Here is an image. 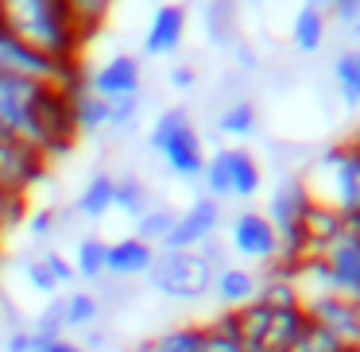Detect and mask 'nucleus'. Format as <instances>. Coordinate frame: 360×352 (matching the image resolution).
Wrapping results in <instances>:
<instances>
[{
  "label": "nucleus",
  "instance_id": "nucleus-1",
  "mask_svg": "<svg viewBox=\"0 0 360 352\" xmlns=\"http://www.w3.org/2000/svg\"><path fill=\"white\" fill-rule=\"evenodd\" d=\"M0 27L58 66L78 63L82 32L66 0H0Z\"/></svg>",
  "mask_w": 360,
  "mask_h": 352
},
{
  "label": "nucleus",
  "instance_id": "nucleus-2",
  "mask_svg": "<svg viewBox=\"0 0 360 352\" xmlns=\"http://www.w3.org/2000/svg\"><path fill=\"white\" fill-rule=\"evenodd\" d=\"M302 190L310 205L337 209L352 225L360 217V143L326 151L314 167L310 182H302Z\"/></svg>",
  "mask_w": 360,
  "mask_h": 352
},
{
  "label": "nucleus",
  "instance_id": "nucleus-3",
  "mask_svg": "<svg viewBox=\"0 0 360 352\" xmlns=\"http://www.w3.org/2000/svg\"><path fill=\"white\" fill-rule=\"evenodd\" d=\"M151 151L163 155V163L171 167L179 178H198L205 167L202 136H198L194 120L186 109H167L159 112V120L151 124Z\"/></svg>",
  "mask_w": 360,
  "mask_h": 352
},
{
  "label": "nucleus",
  "instance_id": "nucleus-4",
  "mask_svg": "<svg viewBox=\"0 0 360 352\" xmlns=\"http://www.w3.org/2000/svg\"><path fill=\"white\" fill-rule=\"evenodd\" d=\"M0 74L8 78H24V82H35V86H47V89H58V93L70 97V89L82 86V74H78V63L70 66H58L51 58L27 51L16 35H8L0 27Z\"/></svg>",
  "mask_w": 360,
  "mask_h": 352
},
{
  "label": "nucleus",
  "instance_id": "nucleus-5",
  "mask_svg": "<svg viewBox=\"0 0 360 352\" xmlns=\"http://www.w3.org/2000/svg\"><path fill=\"white\" fill-rule=\"evenodd\" d=\"M151 287L179 302H198L213 290V267L202 259V252H163L151 263Z\"/></svg>",
  "mask_w": 360,
  "mask_h": 352
},
{
  "label": "nucleus",
  "instance_id": "nucleus-6",
  "mask_svg": "<svg viewBox=\"0 0 360 352\" xmlns=\"http://www.w3.org/2000/svg\"><path fill=\"white\" fill-rule=\"evenodd\" d=\"M202 178L210 186L213 202L217 197H256L259 182H264V171H259V163L244 148H221L205 159Z\"/></svg>",
  "mask_w": 360,
  "mask_h": 352
},
{
  "label": "nucleus",
  "instance_id": "nucleus-7",
  "mask_svg": "<svg viewBox=\"0 0 360 352\" xmlns=\"http://www.w3.org/2000/svg\"><path fill=\"white\" fill-rule=\"evenodd\" d=\"M302 313L310 325L326 329L341 348H360V306L356 302H349L341 294H329V298L302 306Z\"/></svg>",
  "mask_w": 360,
  "mask_h": 352
},
{
  "label": "nucleus",
  "instance_id": "nucleus-8",
  "mask_svg": "<svg viewBox=\"0 0 360 352\" xmlns=\"http://www.w3.org/2000/svg\"><path fill=\"white\" fill-rule=\"evenodd\" d=\"M217 221H221V205L213 197H198L186 213H179L171 236L163 240V252H198L213 236Z\"/></svg>",
  "mask_w": 360,
  "mask_h": 352
},
{
  "label": "nucleus",
  "instance_id": "nucleus-9",
  "mask_svg": "<svg viewBox=\"0 0 360 352\" xmlns=\"http://www.w3.org/2000/svg\"><path fill=\"white\" fill-rule=\"evenodd\" d=\"M140 82H143L140 58L136 55H117V58H109L86 86H89V93H97L105 105H112V101L140 97Z\"/></svg>",
  "mask_w": 360,
  "mask_h": 352
},
{
  "label": "nucleus",
  "instance_id": "nucleus-10",
  "mask_svg": "<svg viewBox=\"0 0 360 352\" xmlns=\"http://www.w3.org/2000/svg\"><path fill=\"white\" fill-rule=\"evenodd\" d=\"M233 248L240 252V256H248V259L271 263L275 252H279V236H275L271 225H267L264 213L244 209V213H236V221H233Z\"/></svg>",
  "mask_w": 360,
  "mask_h": 352
},
{
  "label": "nucleus",
  "instance_id": "nucleus-11",
  "mask_svg": "<svg viewBox=\"0 0 360 352\" xmlns=\"http://www.w3.org/2000/svg\"><path fill=\"white\" fill-rule=\"evenodd\" d=\"M345 233H349V221H345L337 209H326V205H306L302 221H298V240H302L306 259L321 256V252Z\"/></svg>",
  "mask_w": 360,
  "mask_h": 352
},
{
  "label": "nucleus",
  "instance_id": "nucleus-12",
  "mask_svg": "<svg viewBox=\"0 0 360 352\" xmlns=\"http://www.w3.org/2000/svg\"><path fill=\"white\" fill-rule=\"evenodd\" d=\"M318 259L329 267V275H333L337 294H341V298L356 294V287H360V240L352 236V228L345 236H337V240L329 244Z\"/></svg>",
  "mask_w": 360,
  "mask_h": 352
},
{
  "label": "nucleus",
  "instance_id": "nucleus-13",
  "mask_svg": "<svg viewBox=\"0 0 360 352\" xmlns=\"http://www.w3.org/2000/svg\"><path fill=\"white\" fill-rule=\"evenodd\" d=\"M306 205H310V197H306V190H302V182H295V178H283L279 186H275V194H271V202H267V225L275 228V236H295L298 233V221H302V213H306Z\"/></svg>",
  "mask_w": 360,
  "mask_h": 352
},
{
  "label": "nucleus",
  "instance_id": "nucleus-14",
  "mask_svg": "<svg viewBox=\"0 0 360 352\" xmlns=\"http://www.w3.org/2000/svg\"><path fill=\"white\" fill-rule=\"evenodd\" d=\"M151 263H155V248L140 244L136 236H120V240H112L109 252H105V275H112V279L148 275Z\"/></svg>",
  "mask_w": 360,
  "mask_h": 352
},
{
  "label": "nucleus",
  "instance_id": "nucleus-15",
  "mask_svg": "<svg viewBox=\"0 0 360 352\" xmlns=\"http://www.w3.org/2000/svg\"><path fill=\"white\" fill-rule=\"evenodd\" d=\"M182 32H186V8H179V4H163V8L151 16V27L148 35H143V51L155 58L163 55H174L182 43Z\"/></svg>",
  "mask_w": 360,
  "mask_h": 352
},
{
  "label": "nucleus",
  "instance_id": "nucleus-16",
  "mask_svg": "<svg viewBox=\"0 0 360 352\" xmlns=\"http://www.w3.org/2000/svg\"><path fill=\"white\" fill-rule=\"evenodd\" d=\"M256 290H259V279L252 271H244V267H221V271H213V294L221 298V306H248L256 302Z\"/></svg>",
  "mask_w": 360,
  "mask_h": 352
},
{
  "label": "nucleus",
  "instance_id": "nucleus-17",
  "mask_svg": "<svg viewBox=\"0 0 360 352\" xmlns=\"http://www.w3.org/2000/svg\"><path fill=\"white\" fill-rule=\"evenodd\" d=\"M306 329V313L302 306H287V310L271 313V325H267V337L259 348L264 352H290V344L298 341V333Z\"/></svg>",
  "mask_w": 360,
  "mask_h": 352
},
{
  "label": "nucleus",
  "instance_id": "nucleus-18",
  "mask_svg": "<svg viewBox=\"0 0 360 352\" xmlns=\"http://www.w3.org/2000/svg\"><path fill=\"white\" fill-rule=\"evenodd\" d=\"M271 306L267 302H248V306H240V310H229V318H233V329H236V337H240V344H248V348H256V344H264V337H267V325H271Z\"/></svg>",
  "mask_w": 360,
  "mask_h": 352
},
{
  "label": "nucleus",
  "instance_id": "nucleus-19",
  "mask_svg": "<svg viewBox=\"0 0 360 352\" xmlns=\"http://www.w3.org/2000/svg\"><path fill=\"white\" fill-rule=\"evenodd\" d=\"M70 112H74V128H82V132H101V128H109V105L97 93H89L86 82L78 89H70Z\"/></svg>",
  "mask_w": 360,
  "mask_h": 352
},
{
  "label": "nucleus",
  "instance_id": "nucleus-20",
  "mask_svg": "<svg viewBox=\"0 0 360 352\" xmlns=\"http://www.w3.org/2000/svg\"><path fill=\"white\" fill-rule=\"evenodd\" d=\"M290 43H295L302 55L321 51V43H326V12L314 8V4L298 8L295 12V24H290Z\"/></svg>",
  "mask_w": 360,
  "mask_h": 352
},
{
  "label": "nucleus",
  "instance_id": "nucleus-21",
  "mask_svg": "<svg viewBox=\"0 0 360 352\" xmlns=\"http://www.w3.org/2000/svg\"><path fill=\"white\" fill-rule=\"evenodd\" d=\"M112 209L128 213V217L140 221L143 213L151 209V190L143 186L136 174H124V178H112Z\"/></svg>",
  "mask_w": 360,
  "mask_h": 352
},
{
  "label": "nucleus",
  "instance_id": "nucleus-22",
  "mask_svg": "<svg viewBox=\"0 0 360 352\" xmlns=\"http://www.w3.org/2000/svg\"><path fill=\"white\" fill-rule=\"evenodd\" d=\"M78 213L86 221H101L105 213H112V174L101 171L86 182V190L78 197Z\"/></svg>",
  "mask_w": 360,
  "mask_h": 352
},
{
  "label": "nucleus",
  "instance_id": "nucleus-23",
  "mask_svg": "<svg viewBox=\"0 0 360 352\" xmlns=\"http://www.w3.org/2000/svg\"><path fill=\"white\" fill-rule=\"evenodd\" d=\"M174 221H179V213H174L171 205H151V209L136 221V240L148 244V248H155V244L163 248V240L171 236Z\"/></svg>",
  "mask_w": 360,
  "mask_h": 352
},
{
  "label": "nucleus",
  "instance_id": "nucleus-24",
  "mask_svg": "<svg viewBox=\"0 0 360 352\" xmlns=\"http://www.w3.org/2000/svg\"><path fill=\"white\" fill-rule=\"evenodd\" d=\"M105 252H109V244L97 240V236L78 240V248H74V275H82L89 282H101L105 279Z\"/></svg>",
  "mask_w": 360,
  "mask_h": 352
},
{
  "label": "nucleus",
  "instance_id": "nucleus-25",
  "mask_svg": "<svg viewBox=\"0 0 360 352\" xmlns=\"http://www.w3.org/2000/svg\"><path fill=\"white\" fill-rule=\"evenodd\" d=\"M333 78L345 105H360V51H341L333 63Z\"/></svg>",
  "mask_w": 360,
  "mask_h": 352
},
{
  "label": "nucleus",
  "instance_id": "nucleus-26",
  "mask_svg": "<svg viewBox=\"0 0 360 352\" xmlns=\"http://www.w3.org/2000/svg\"><path fill=\"white\" fill-rule=\"evenodd\" d=\"M202 352H248L240 344V337H236L229 313H221L217 321H210V325L202 329Z\"/></svg>",
  "mask_w": 360,
  "mask_h": 352
},
{
  "label": "nucleus",
  "instance_id": "nucleus-27",
  "mask_svg": "<svg viewBox=\"0 0 360 352\" xmlns=\"http://www.w3.org/2000/svg\"><path fill=\"white\" fill-rule=\"evenodd\" d=\"M256 117H259V112H256V105H252V101H233L217 117V128L225 136H252V132H256Z\"/></svg>",
  "mask_w": 360,
  "mask_h": 352
},
{
  "label": "nucleus",
  "instance_id": "nucleus-28",
  "mask_svg": "<svg viewBox=\"0 0 360 352\" xmlns=\"http://www.w3.org/2000/svg\"><path fill=\"white\" fill-rule=\"evenodd\" d=\"M151 352H202V329H171L148 344Z\"/></svg>",
  "mask_w": 360,
  "mask_h": 352
},
{
  "label": "nucleus",
  "instance_id": "nucleus-29",
  "mask_svg": "<svg viewBox=\"0 0 360 352\" xmlns=\"http://www.w3.org/2000/svg\"><path fill=\"white\" fill-rule=\"evenodd\" d=\"M290 352H345V348L326 333V329H318V325H310V321H306V329L298 333V341L290 344Z\"/></svg>",
  "mask_w": 360,
  "mask_h": 352
},
{
  "label": "nucleus",
  "instance_id": "nucleus-30",
  "mask_svg": "<svg viewBox=\"0 0 360 352\" xmlns=\"http://www.w3.org/2000/svg\"><path fill=\"white\" fill-rule=\"evenodd\" d=\"M20 267H24V279H27V287H32L35 294L51 298V294H55V290H58V282L51 279V271H47V267H43V259H39V256L24 259V263H20Z\"/></svg>",
  "mask_w": 360,
  "mask_h": 352
},
{
  "label": "nucleus",
  "instance_id": "nucleus-31",
  "mask_svg": "<svg viewBox=\"0 0 360 352\" xmlns=\"http://www.w3.org/2000/svg\"><path fill=\"white\" fill-rule=\"evenodd\" d=\"M39 259H43V267H47V271H51V279H55L58 287H63V282H74V267L66 263V259L58 256V252H43Z\"/></svg>",
  "mask_w": 360,
  "mask_h": 352
},
{
  "label": "nucleus",
  "instance_id": "nucleus-32",
  "mask_svg": "<svg viewBox=\"0 0 360 352\" xmlns=\"http://www.w3.org/2000/svg\"><path fill=\"white\" fill-rule=\"evenodd\" d=\"M32 352H82V344L66 341V337H39V333H32Z\"/></svg>",
  "mask_w": 360,
  "mask_h": 352
},
{
  "label": "nucleus",
  "instance_id": "nucleus-33",
  "mask_svg": "<svg viewBox=\"0 0 360 352\" xmlns=\"http://www.w3.org/2000/svg\"><path fill=\"white\" fill-rule=\"evenodd\" d=\"M20 213H24V197L8 194V190H0V228H4V225H16Z\"/></svg>",
  "mask_w": 360,
  "mask_h": 352
},
{
  "label": "nucleus",
  "instance_id": "nucleus-34",
  "mask_svg": "<svg viewBox=\"0 0 360 352\" xmlns=\"http://www.w3.org/2000/svg\"><path fill=\"white\" fill-rule=\"evenodd\" d=\"M55 225H58V217H55V213H51V209H39V213H32V221H27V233H32V236H39V240H43V236H51V233H55Z\"/></svg>",
  "mask_w": 360,
  "mask_h": 352
},
{
  "label": "nucleus",
  "instance_id": "nucleus-35",
  "mask_svg": "<svg viewBox=\"0 0 360 352\" xmlns=\"http://www.w3.org/2000/svg\"><path fill=\"white\" fill-rule=\"evenodd\" d=\"M4 352H32V329H8Z\"/></svg>",
  "mask_w": 360,
  "mask_h": 352
},
{
  "label": "nucleus",
  "instance_id": "nucleus-36",
  "mask_svg": "<svg viewBox=\"0 0 360 352\" xmlns=\"http://www.w3.org/2000/svg\"><path fill=\"white\" fill-rule=\"evenodd\" d=\"M333 16L341 20V24H352V27H356V24H360V4H356V0H337V4H333Z\"/></svg>",
  "mask_w": 360,
  "mask_h": 352
},
{
  "label": "nucleus",
  "instance_id": "nucleus-37",
  "mask_svg": "<svg viewBox=\"0 0 360 352\" xmlns=\"http://www.w3.org/2000/svg\"><path fill=\"white\" fill-rule=\"evenodd\" d=\"M171 82H174V86H179V89H190V86H194V82H198V74L190 70V66H182V70H174V74H171Z\"/></svg>",
  "mask_w": 360,
  "mask_h": 352
}]
</instances>
